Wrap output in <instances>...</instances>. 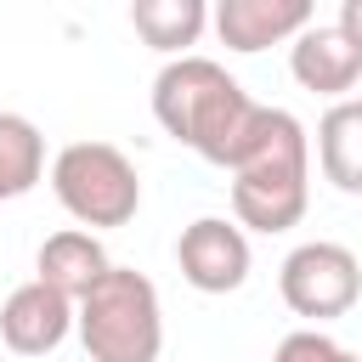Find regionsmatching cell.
Instances as JSON below:
<instances>
[{
    "mask_svg": "<svg viewBox=\"0 0 362 362\" xmlns=\"http://www.w3.org/2000/svg\"><path fill=\"white\" fill-rule=\"evenodd\" d=\"M153 119L215 170H238L260 141L266 107L209 57H170L153 79Z\"/></svg>",
    "mask_w": 362,
    "mask_h": 362,
    "instance_id": "1",
    "label": "cell"
},
{
    "mask_svg": "<svg viewBox=\"0 0 362 362\" xmlns=\"http://www.w3.org/2000/svg\"><path fill=\"white\" fill-rule=\"evenodd\" d=\"M311 204V141L288 107H266L260 141L232 170V226L288 232Z\"/></svg>",
    "mask_w": 362,
    "mask_h": 362,
    "instance_id": "2",
    "label": "cell"
},
{
    "mask_svg": "<svg viewBox=\"0 0 362 362\" xmlns=\"http://www.w3.org/2000/svg\"><path fill=\"white\" fill-rule=\"evenodd\" d=\"M74 328L90 362H158L164 311H158L153 277L130 266H107L102 283L74 305Z\"/></svg>",
    "mask_w": 362,
    "mask_h": 362,
    "instance_id": "3",
    "label": "cell"
},
{
    "mask_svg": "<svg viewBox=\"0 0 362 362\" xmlns=\"http://www.w3.org/2000/svg\"><path fill=\"white\" fill-rule=\"evenodd\" d=\"M51 192L79 221V232L130 226L141 209V175L113 141H68L51 158Z\"/></svg>",
    "mask_w": 362,
    "mask_h": 362,
    "instance_id": "4",
    "label": "cell"
},
{
    "mask_svg": "<svg viewBox=\"0 0 362 362\" xmlns=\"http://www.w3.org/2000/svg\"><path fill=\"white\" fill-rule=\"evenodd\" d=\"M277 294L294 317H311V322H334L356 305L362 294V266L345 243H300L288 249V260L277 266Z\"/></svg>",
    "mask_w": 362,
    "mask_h": 362,
    "instance_id": "5",
    "label": "cell"
},
{
    "mask_svg": "<svg viewBox=\"0 0 362 362\" xmlns=\"http://www.w3.org/2000/svg\"><path fill=\"white\" fill-rule=\"evenodd\" d=\"M288 74L300 79V90L311 96H334L345 102L362 79V11L356 0H345L339 23H305L288 45Z\"/></svg>",
    "mask_w": 362,
    "mask_h": 362,
    "instance_id": "6",
    "label": "cell"
},
{
    "mask_svg": "<svg viewBox=\"0 0 362 362\" xmlns=\"http://www.w3.org/2000/svg\"><path fill=\"white\" fill-rule=\"evenodd\" d=\"M249 232L226 215H198L175 238V266L198 294H238L249 283Z\"/></svg>",
    "mask_w": 362,
    "mask_h": 362,
    "instance_id": "7",
    "label": "cell"
},
{
    "mask_svg": "<svg viewBox=\"0 0 362 362\" xmlns=\"http://www.w3.org/2000/svg\"><path fill=\"white\" fill-rule=\"evenodd\" d=\"M209 23H215V34H221L226 51L255 57L266 45L294 40L305 23H317V11H311V0H221L209 11Z\"/></svg>",
    "mask_w": 362,
    "mask_h": 362,
    "instance_id": "8",
    "label": "cell"
},
{
    "mask_svg": "<svg viewBox=\"0 0 362 362\" xmlns=\"http://www.w3.org/2000/svg\"><path fill=\"white\" fill-rule=\"evenodd\" d=\"M74 334V300L51 294L45 283H23L0 305V339L17 356H51Z\"/></svg>",
    "mask_w": 362,
    "mask_h": 362,
    "instance_id": "9",
    "label": "cell"
},
{
    "mask_svg": "<svg viewBox=\"0 0 362 362\" xmlns=\"http://www.w3.org/2000/svg\"><path fill=\"white\" fill-rule=\"evenodd\" d=\"M107 266H113V260H107V249H102L96 232L62 226V232H51V238L40 243V255H34V283H45L51 294H62V300L79 305V300L102 283Z\"/></svg>",
    "mask_w": 362,
    "mask_h": 362,
    "instance_id": "10",
    "label": "cell"
},
{
    "mask_svg": "<svg viewBox=\"0 0 362 362\" xmlns=\"http://www.w3.org/2000/svg\"><path fill=\"white\" fill-rule=\"evenodd\" d=\"M317 164L339 192H362V102L345 96L317 124Z\"/></svg>",
    "mask_w": 362,
    "mask_h": 362,
    "instance_id": "11",
    "label": "cell"
},
{
    "mask_svg": "<svg viewBox=\"0 0 362 362\" xmlns=\"http://www.w3.org/2000/svg\"><path fill=\"white\" fill-rule=\"evenodd\" d=\"M204 23H209L204 0H136L130 6V28L164 57H187V45H198Z\"/></svg>",
    "mask_w": 362,
    "mask_h": 362,
    "instance_id": "12",
    "label": "cell"
},
{
    "mask_svg": "<svg viewBox=\"0 0 362 362\" xmlns=\"http://www.w3.org/2000/svg\"><path fill=\"white\" fill-rule=\"evenodd\" d=\"M45 181V136L34 119L0 107V204L34 192Z\"/></svg>",
    "mask_w": 362,
    "mask_h": 362,
    "instance_id": "13",
    "label": "cell"
},
{
    "mask_svg": "<svg viewBox=\"0 0 362 362\" xmlns=\"http://www.w3.org/2000/svg\"><path fill=\"white\" fill-rule=\"evenodd\" d=\"M272 362H356V356H351L339 339H328L322 328H294V334L277 339Z\"/></svg>",
    "mask_w": 362,
    "mask_h": 362,
    "instance_id": "14",
    "label": "cell"
}]
</instances>
